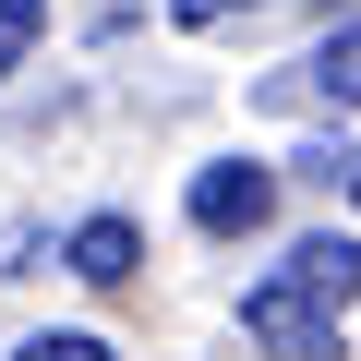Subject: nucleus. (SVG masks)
Listing matches in <instances>:
<instances>
[{
    "label": "nucleus",
    "instance_id": "423d86ee",
    "mask_svg": "<svg viewBox=\"0 0 361 361\" xmlns=\"http://www.w3.org/2000/svg\"><path fill=\"white\" fill-rule=\"evenodd\" d=\"M13 361H121V349H109V337H25Z\"/></svg>",
    "mask_w": 361,
    "mask_h": 361
},
{
    "label": "nucleus",
    "instance_id": "20e7f679",
    "mask_svg": "<svg viewBox=\"0 0 361 361\" xmlns=\"http://www.w3.org/2000/svg\"><path fill=\"white\" fill-rule=\"evenodd\" d=\"M61 253H73V277H97V289H121V277H133V253H145V241H133V217H85V229H73V241H61Z\"/></svg>",
    "mask_w": 361,
    "mask_h": 361
},
{
    "label": "nucleus",
    "instance_id": "7ed1b4c3",
    "mask_svg": "<svg viewBox=\"0 0 361 361\" xmlns=\"http://www.w3.org/2000/svg\"><path fill=\"white\" fill-rule=\"evenodd\" d=\"M277 97H313V109H361V25H337V37H325V49H313V61L277 85Z\"/></svg>",
    "mask_w": 361,
    "mask_h": 361
},
{
    "label": "nucleus",
    "instance_id": "39448f33",
    "mask_svg": "<svg viewBox=\"0 0 361 361\" xmlns=\"http://www.w3.org/2000/svg\"><path fill=\"white\" fill-rule=\"evenodd\" d=\"M37 25H49V0H0V73L37 49Z\"/></svg>",
    "mask_w": 361,
    "mask_h": 361
},
{
    "label": "nucleus",
    "instance_id": "f03ea898",
    "mask_svg": "<svg viewBox=\"0 0 361 361\" xmlns=\"http://www.w3.org/2000/svg\"><path fill=\"white\" fill-rule=\"evenodd\" d=\"M277 217V169H253V157H217V169H193V229H217V241H253Z\"/></svg>",
    "mask_w": 361,
    "mask_h": 361
},
{
    "label": "nucleus",
    "instance_id": "f257e3e1",
    "mask_svg": "<svg viewBox=\"0 0 361 361\" xmlns=\"http://www.w3.org/2000/svg\"><path fill=\"white\" fill-rule=\"evenodd\" d=\"M349 301H361V241L349 229H313V241H289L277 277L241 289V337L277 349V361H337V313Z\"/></svg>",
    "mask_w": 361,
    "mask_h": 361
},
{
    "label": "nucleus",
    "instance_id": "6e6552de",
    "mask_svg": "<svg viewBox=\"0 0 361 361\" xmlns=\"http://www.w3.org/2000/svg\"><path fill=\"white\" fill-rule=\"evenodd\" d=\"M349 193H361V180H349Z\"/></svg>",
    "mask_w": 361,
    "mask_h": 361
},
{
    "label": "nucleus",
    "instance_id": "0eeeda50",
    "mask_svg": "<svg viewBox=\"0 0 361 361\" xmlns=\"http://www.w3.org/2000/svg\"><path fill=\"white\" fill-rule=\"evenodd\" d=\"M169 13H180V25H217V13H241V0H169Z\"/></svg>",
    "mask_w": 361,
    "mask_h": 361
}]
</instances>
